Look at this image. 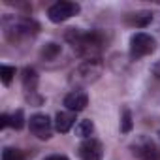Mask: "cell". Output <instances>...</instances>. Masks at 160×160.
Listing matches in <instances>:
<instances>
[{
  "label": "cell",
  "instance_id": "cell-1",
  "mask_svg": "<svg viewBox=\"0 0 160 160\" xmlns=\"http://www.w3.org/2000/svg\"><path fill=\"white\" fill-rule=\"evenodd\" d=\"M66 40L73 45V49L79 55L89 60H94V57L102 49V34L100 32H83L79 28H70L66 32Z\"/></svg>",
  "mask_w": 160,
  "mask_h": 160
},
{
  "label": "cell",
  "instance_id": "cell-2",
  "mask_svg": "<svg viewBox=\"0 0 160 160\" xmlns=\"http://www.w3.org/2000/svg\"><path fill=\"white\" fill-rule=\"evenodd\" d=\"M2 27L4 34L10 42H15L19 38H28L38 32V23L28 17H13V15H4L2 17Z\"/></svg>",
  "mask_w": 160,
  "mask_h": 160
},
{
  "label": "cell",
  "instance_id": "cell-3",
  "mask_svg": "<svg viewBox=\"0 0 160 160\" xmlns=\"http://www.w3.org/2000/svg\"><path fill=\"white\" fill-rule=\"evenodd\" d=\"M102 72H104V64L98 58L85 60L83 64H79L73 70V73L70 77V83L72 85H83V87L85 85H91V83H94L96 79L102 75Z\"/></svg>",
  "mask_w": 160,
  "mask_h": 160
},
{
  "label": "cell",
  "instance_id": "cell-4",
  "mask_svg": "<svg viewBox=\"0 0 160 160\" xmlns=\"http://www.w3.org/2000/svg\"><path fill=\"white\" fill-rule=\"evenodd\" d=\"M154 49H156V40L147 32H136L130 38V57L134 60H139L151 55Z\"/></svg>",
  "mask_w": 160,
  "mask_h": 160
},
{
  "label": "cell",
  "instance_id": "cell-5",
  "mask_svg": "<svg viewBox=\"0 0 160 160\" xmlns=\"http://www.w3.org/2000/svg\"><path fill=\"white\" fill-rule=\"evenodd\" d=\"M79 12H81V6H79L77 2H55L53 6H49L47 10V17L51 23H64L68 21L70 17L77 15Z\"/></svg>",
  "mask_w": 160,
  "mask_h": 160
},
{
  "label": "cell",
  "instance_id": "cell-6",
  "mask_svg": "<svg viewBox=\"0 0 160 160\" xmlns=\"http://www.w3.org/2000/svg\"><path fill=\"white\" fill-rule=\"evenodd\" d=\"M130 149L138 160H156V147L152 139L147 136H138L136 141H132Z\"/></svg>",
  "mask_w": 160,
  "mask_h": 160
},
{
  "label": "cell",
  "instance_id": "cell-7",
  "mask_svg": "<svg viewBox=\"0 0 160 160\" xmlns=\"http://www.w3.org/2000/svg\"><path fill=\"white\" fill-rule=\"evenodd\" d=\"M30 132L38 138V139H49L51 138V132H53V124H51V119L43 113H34L30 117Z\"/></svg>",
  "mask_w": 160,
  "mask_h": 160
},
{
  "label": "cell",
  "instance_id": "cell-8",
  "mask_svg": "<svg viewBox=\"0 0 160 160\" xmlns=\"http://www.w3.org/2000/svg\"><path fill=\"white\" fill-rule=\"evenodd\" d=\"M77 156L81 160H102L104 147H102V143L98 139L89 138V139H85L81 145L77 147Z\"/></svg>",
  "mask_w": 160,
  "mask_h": 160
},
{
  "label": "cell",
  "instance_id": "cell-9",
  "mask_svg": "<svg viewBox=\"0 0 160 160\" xmlns=\"http://www.w3.org/2000/svg\"><path fill=\"white\" fill-rule=\"evenodd\" d=\"M64 106H66L68 111L79 113V111H83V109L89 106V96H87V92H83V91H72L70 94H66Z\"/></svg>",
  "mask_w": 160,
  "mask_h": 160
},
{
  "label": "cell",
  "instance_id": "cell-10",
  "mask_svg": "<svg viewBox=\"0 0 160 160\" xmlns=\"http://www.w3.org/2000/svg\"><path fill=\"white\" fill-rule=\"evenodd\" d=\"M75 124V113L73 111H58L55 117V130L60 134H66Z\"/></svg>",
  "mask_w": 160,
  "mask_h": 160
},
{
  "label": "cell",
  "instance_id": "cell-11",
  "mask_svg": "<svg viewBox=\"0 0 160 160\" xmlns=\"http://www.w3.org/2000/svg\"><path fill=\"white\" fill-rule=\"evenodd\" d=\"M154 17H156V13H152V12H138V13H132L130 17H126V21L134 27H151Z\"/></svg>",
  "mask_w": 160,
  "mask_h": 160
},
{
  "label": "cell",
  "instance_id": "cell-12",
  "mask_svg": "<svg viewBox=\"0 0 160 160\" xmlns=\"http://www.w3.org/2000/svg\"><path fill=\"white\" fill-rule=\"evenodd\" d=\"M23 87L27 92H36L38 89V73L34 68H25L23 70Z\"/></svg>",
  "mask_w": 160,
  "mask_h": 160
},
{
  "label": "cell",
  "instance_id": "cell-13",
  "mask_svg": "<svg viewBox=\"0 0 160 160\" xmlns=\"http://www.w3.org/2000/svg\"><path fill=\"white\" fill-rule=\"evenodd\" d=\"M40 55H42V58H45V60H53V58H57V57L60 55V45L55 43V42H49V43H45V45L42 47Z\"/></svg>",
  "mask_w": 160,
  "mask_h": 160
},
{
  "label": "cell",
  "instance_id": "cell-14",
  "mask_svg": "<svg viewBox=\"0 0 160 160\" xmlns=\"http://www.w3.org/2000/svg\"><path fill=\"white\" fill-rule=\"evenodd\" d=\"M92 132H94V124H92V121H81L77 126H75V134L79 136V138H85V139H89L91 136H92Z\"/></svg>",
  "mask_w": 160,
  "mask_h": 160
},
{
  "label": "cell",
  "instance_id": "cell-15",
  "mask_svg": "<svg viewBox=\"0 0 160 160\" xmlns=\"http://www.w3.org/2000/svg\"><path fill=\"white\" fill-rule=\"evenodd\" d=\"M10 126L15 130H21L25 126V111L23 109H15V113L10 115Z\"/></svg>",
  "mask_w": 160,
  "mask_h": 160
},
{
  "label": "cell",
  "instance_id": "cell-16",
  "mask_svg": "<svg viewBox=\"0 0 160 160\" xmlns=\"http://www.w3.org/2000/svg\"><path fill=\"white\" fill-rule=\"evenodd\" d=\"M13 75H15V68L13 66H0V79H2V83L8 87L10 83H12V79H13Z\"/></svg>",
  "mask_w": 160,
  "mask_h": 160
},
{
  "label": "cell",
  "instance_id": "cell-17",
  "mask_svg": "<svg viewBox=\"0 0 160 160\" xmlns=\"http://www.w3.org/2000/svg\"><path fill=\"white\" fill-rule=\"evenodd\" d=\"M134 126V121H132V113L130 109H124L122 111V117H121V132L122 134H128Z\"/></svg>",
  "mask_w": 160,
  "mask_h": 160
},
{
  "label": "cell",
  "instance_id": "cell-18",
  "mask_svg": "<svg viewBox=\"0 0 160 160\" xmlns=\"http://www.w3.org/2000/svg\"><path fill=\"white\" fill-rule=\"evenodd\" d=\"M2 160H25V154H23L19 149L6 147V149L2 151Z\"/></svg>",
  "mask_w": 160,
  "mask_h": 160
},
{
  "label": "cell",
  "instance_id": "cell-19",
  "mask_svg": "<svg viewBox=\"0 0 160 160\" xmlns=\"http://www.w3.org/2000/svg\"><path fill=\"white\" fill-rule=\"evenodd\" d=\"M151 72H152V75H154L156 79H160V60L152 64V68H151Z\"/></svg>",
  "mask_w": 160,
  "mask_h": 160
},
{
  "label": "cell",
  "instance_id": "cell-20",
  "mask_svg": "<svg viewBox=\"0 0 160 160\" xmlns=\"http://www.w3.org/2000/svg\"><path fill=\"white\" fill-rule=\"evenodd\" d=\"M45 160H70V158L64 156V154H51V156H47Z\"/></svg>",
  "mask_w": 160,
  "mask_h": 160
},
{
  "label": "cell",
  "instance_id": "cell-21",
  "mask_svg": "<svg viewBox=\"0 0 160 160\" xmlns=\"http://www.w3.org/2000/svg\"><path fill=\"white\" fill-rule=\"evenodd\" d=\"M0 121H2V128H6V126H10V115H6V113H2V117H0Z\"/></svg>",
  "mask_w": 160,
  "mask_h": 160
},
{
  "label": "cell",
  "instance_id": "cell-22",
  "mask_svg": "<svg viewBox=\"0 0 160 160\" xmlns=\"http://www.w3.org/2000/svg\"><path fill=\"white\" fill-rule=\"evenodd\" d=\"M158 139H160V130H158Z\"/></svg>",
  "mask_w": 160,
  "mask_h": 160
}]
</instances>
